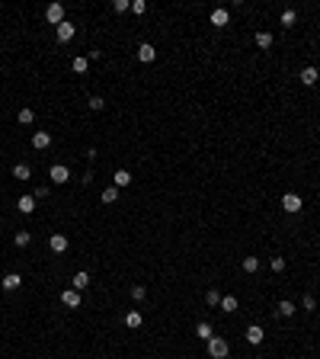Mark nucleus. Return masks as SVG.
<instances>
[{
    "instance_id": "1",
    "label": "nucleus",
    "mask_w": 320,
    "mask_h": 359,
    "mask_svg": "<svg viewBox=\"0 0 320 359\" xmlns=\"http://www.w3.org/2000/svg\"><path fill=\"white\" fill-rule=\"evenodd\" d=\"M205 350H208V356H212V359H228V353H230V347H228L224 337H212V340L205 343Z\"/></svg>"
},
{
    "instance_id": "2",
    "label": "nucleus",
    "mask_w": 320,
    "mask_h": 359,
    "mask_svg": "<svg viewBox=\"0 0 320 359\" xmlns=\"http://www.w3.org/2000/svg\"><path fill=\"white\" fill-rule=\"evenodd\" d=\"M301 205H304V202H301V196H298V193H285L282 196V208L288 215H298V212H301Z\"/></svg>"
},
{
    "instance_id": "3",
    "label": "nucleus",
    "mask_w": 320,
    "mask_h": 359,
    "mask_svg": "<svg viewBox=\"0 0 320 359\" xmlns=\"http://www.w3.org/2000/svg\"><path fill=\"white\" fill-rule=\"evenodd\" d=\"M45 19H48L51 26H61V23H64V6H61V3H48V6H45Z\"/></svg>"
},
{
    "instance_id": "4",
    "label": "nucleus",
    "mask_w": 320,
    "mask_h": 359,
    "mask_svg": "<svg viewBox=\"0 0 320 359\" xmlns=\"http://www.w3.org/2000/svg\"><path fill=\"white\" fill-rule=\"evenodd\" d=\"M54 29H58V42L64 45V42H71V39H74L77 26H74V23H67V19H64V23H61V26H54Z\"/></svg>"
},
{
    "instance_id": "5",
    "label": "nucleus",
    "mask_w": 320,
    "mask_h": 359,
    "mask_svg": "<svg viewBox=\"0 0 320 359\" xmlns=\"http://www.w3.org/2000/svg\"><path fill=\"white\" fill-rule=\"evenodd\" d=\"M0 286H3V292H16V289L23 286V276H19V273H6Z\"/></svg>"
},
{
    "instance_id": "6",
    "label": "nucleus",
    "mask_w": 320,
    "mask_h": 359,
    "mask_svg": "<svg viewBox=\"0 0 320 359\" xmlns=\"http://www.w3.org/2000/svg\"><path fill=\"white\" fill-rule=\"evenodd\" d=\"M48 177H51V183H67V180H71V170H67L64 164H54L48 170Z\"/></svg>"
},
{
    "instance_id": "7",
    "label": "nucleus",
    "mask_w": 320,
    "mask_h": 359,
    "mask_svg": "<svg viewBox=\"0 0 320 359\" xmlns=\"http://www.w3.org/2000/svg\"><path fill=\"white\" fill-rule=\"evenodd\" d=\"M243 337H247V343L260 347V343H263V327H260V324H250V327L243 330Z\"/></svg>"
},
{
    "instance_id": "8",
    "label": "nucleus",
    "mask_w": 320,
    "mask_h": 359,
    "mask_svg": "<svg viewBox=\"0 0 320 359\" xmlns=\"http://www.w3.org/2000/svg\"><path fill=\"white\" fill-rule=\"evenodd\" d=\"M298 77H301L304 87H314L317 80H320V71H317V67H301V74H298Z\"/></svg>"
},
{
    "instance_id": "9",
    "label": "nucleus",
    "mask_w": 320,
    "mask_h": 359,
    "mask_svg": "<svg viewBox=\"0 0 320 359\" xmlns=\"http://www.w3.org/2000/svg\"><path fill=\"white\" fill-rule=\"evenodd\" d=\"M138 58L144 61V64H151V61L157 58V49H154L151 42H141V45H138Z\"/></svg>"
},
{
    "instance_id": "10",
    "label": "nucleus",
    "mask_w": 320,
    "mask_h": 359,
    "mask_svg": "<svg viewBox=\"0 0 320 359\" xmlns=\"http://www.w3.org/2000/svg\"><path fill=\"white\" fill-rule=\"evenodd\" d=\"M48 247L54 250V254H64V250H67V238H64L61 231H54L51 238H48Z\"/></svg>"
},
{
    "instance_id": "11",
    "label": "nucleus",
    "mask_w": 320,
    "mask_h": 359,
    "mask_svg": "<svg viewBox=\"0 0 320 359\" xmlns=\"http://www.w3.org/2000/svg\"><path fill=\"white\" fill-rule=\"evenodd\" d=\"M87 286H90V273H87V269H80V273H74V279H71V289H77V292H84Z\"/></svg>"
},
{
    "instance_id": "12",
    "label": "nucleus",
    "mask_w": 320,
    "mask_h": 359,
    "mask_svg": "<svg viewBox=\"0 0 320 359\" xmlns=\"http://www.w3.org/2000/svg\"><path fill=\"white\" fill-rule=\"evenodd\" d=\"M48 145H51V135L48 132H32V148H36V151H45Z\"/></svg>"
},
{
    "instance_id": "13",
    "label": "nucleus",
    "mask_w": 320,
    "mask_h": 359,
    "mask_svg": "<svg viewBox=\"0 0 320 359\" xmlns=\"http://www.w3.org/2000/svg\"><path fill=\"white\" fill-rule=\"evenodd\" d=\"M61 302H64L67 308H80V292L77 289H64V292H61Z\"/></svg>"
},
{
    "instance_id": "14",
    "label": "nucleus",
    "mask_w": 320,
    "mask_h": 359,
    "mask_svg": "<svg viewBox=\"0 0 320 359\" xmlns=\"http://www.w3.org/2000/svg\"><path fill=\"white\" fill-rule=\"evenodd\" d=\"M228 23H230V13H228V10H221V6H218V10H212V26L224 29Z\"/></svg>"
},
{
    "instance_id": "15",
    "label": "nucleus",
    "mask_w": 320,
    "mask_h": 359,
    "mask_svg": "<svg viewBox=\"0 0 320 359\" xmlns=\"http://www.w3.org/2000/svg\"><path fill=\"white\" fill-rule=\"evenodd\" d=\"M16 208H19L23 215H32V212H36V196H19Z\"/></svg>"
},
{
    "instance_id": "16",
    "label": "nucleus",
    "mask_w": 320,
    "mask_h": 359,
    "mask_svg": "<svg viewBox=\"0 0 320 359\" xmlns=\"http://www.w3.org/2000/svg\"><path fill=\"white\" fill-rule=\"evenodd\" d=\"M195 337H199V340H212V337H215V330H212V324H205V321H199V324H195Z\"/></svg>"
},
{
    "instance_id": "17",
    "label": "nucleus",
    "mask_w": 320,
    "mask_h": 359,
    "mask_svg": "<svg viewBox=\"0 0 320 359\" xmlns=\"http://www.w3.org/2000/svg\"><path fill=\"white\" fill-rule=\"evenodd\" d=\"M125 324H128L132 330H138L141 324H144V317H141V311H138V308H135V311H128V314H125Z\"/></svg>"
},
{
    "instance_id": "18",
    "label": "nucleus",
    "mask_w": 320,
    "mask_h": 359,
    "mask_svg": "<svg viewBox=\"0 0 320 359\" xmlns=\"http://www.w3.org/2000/svg\"><path fill=\"white\" fill-rule=\"evenodd\" d=\"M13 177L16 180H32V167L29 164H16L13 167Z\"/></svg>"
},
{
    "instance_id": "19",
    "label": "nucleus",
    "mask_w": 320,
    "mask_h": 359,
    "mask_svg": "<svg viewBox=\"0 0 320 359\" xmlns=\"http://www.w3.org/2000/svg\"><path fill=\"white\" fill-rule=\"evenodd\" d=\"M295 311H298V308H295V305H291L288 299H285V302H278L275 314H278V317H291V314H295Z\"/></svg>"
},
{
    "instance_id": "20",
    "label": "nucleus",
    "mask_w": 320,
    "mask_h": 359,
    "mask_svg": "<svg viewBox=\"0 0 320 359\" xmlns=\"http://www.w3.org/2000/svg\"><path fill=\"white\" fill-rule=\"evenodd\" d=\"M112 183H115V189L128 186V183H132V173H128V170H115V177H112Z\"/></svg>"
},
{
    "instance_id": "21",
    "label": "nucleus",
    "mask_w": 320,
    "mask_h": 359,
    "mask_svg": "<svg viewBox=\"0 0 320 359\" xmlns=\"http://www.w3.org/2000/svg\"><path fill=\"white\" fill-rule=\"evenodd\" d=\"M278 23H282V26H285V29H291V26H295V23H298V13H295V10H285V13H282V16H278Z\"/></svg>"
},
{
    "instance_id": "22",
    "label": "nucleus",
    "mask_w": 320,
    "mask_h": 359,
    "mask_svg": "<svg viewBox=\"0 0 320 359\" xmlns=\"http://www.w3.org/2000/svg\"><path fill=\"white\" fill-rule=\"evenodd\" d=\"M71 67H74V71H77V74H87V67H90V58H84V55H77V58H74V61H71Z\"/></svg>"
},
{
    "instance_id": "23",
    "label": "nucleus",
    "mask_w": 320,
    "mask_h": 359,
    "mask_svg": "<svg viewBox=\"0 0 320 359\" xmlns=\"http://www.w3.org/2000/svg\"><path fill=\"white\" fill-rule=\"evenodd\" d=\"M218 308L230 314V311H237V299H234V295H221V305H218Z\"/></svg>"
},
{
    "instance_id": "24",
    "label": "nucleus",
    "mask_w": 320,
    "mask_h": 359,
    "mask_svg": "<svg viewBox=\"0 0 320 359\" xmlns=\"http://www.w3.org/2000/svg\"><path fill=\"white\" fill-rule=\"evenodd\" d=\"M272 42H275L272 32H256V45H260V49H272Z\"/></svg>"
},
{
    "instance_id": "25",
    "label": "nucleus",
    "mask_w": 320,
    "mask_h": 359,
    "mask_svg": "<svg viewBox=\"0 0 320 359\" xmlns=\"http://www.w3.org/2000/svg\"><path fill=\"white\" fill-rule=\"evenodd\" d=\"M99 199H103L106 205H112V202L119 199V189H115V186H106V189H103V196H99Z\"/></svg>"
},
{
    "instance_id": "26",
    "label": "nucleus",
    "mask_w": 320,
    "mask_h": 359,
    "mask_svg": "<svg viewBox=\"0 0 320 359\" xmlns=\"http://www.w3.org/2000/svg\"><path fill=\"white\" fill-rule=\"evenodd\" d=\"M243 269H247V273H256V269H260V256H243Z\"/></svg>"
},
{
    "instance_id": "27",
    "label": "nucleus",
    "mask_w": 320,
    "mask_h": 359,
    "mask_svg": "<svg viewBox=\"0 0 320 359\" xmlns=\"http://www.w3.org/2000/svg\"><path fill=\"white\" fill-rule=\"evenodd\" d=\"M13 241H16V247H29L32 234H29V231H16V238H13Z\"/></svg>"
},
{
    "instance_id": "28",
    "label": "nucleus",
    "mask_w": 320,
    "mask_h": 359,
    "mask_svg": "<svg viewBox=\"0 0 320 359\" xmlns=\"http://www.w3.org/2000/svg\"><path fill=\"white\" fill-rule=\"evenodd\" d=\"M87 106H90L93 112H99V109L106 106V100H103V97H90V100H87Z\"/></svg>"
},
{
    "instance_id": "29",
    "label": "nucleus",
    "mask_w": 320,
    "mask_h": 359,
    "mask_svg": "<svg viewBox=\"0 0 320 359\" xmlns=\"http://www.w3.org/2000/svg\"><path fill=\"white\" fill-rule=\"evenodd\" d=\"M132 299H135V302H144V299H147V289H144V286H132Z\"/></svg>"
},
{
    "instance_id": "30",
    "label": "nucleus",
    "mask_w": 320,
    "mask_h": 359,
    "mask_svg": "<svg viewBox=\"0 0 320 359\" xmlns=\"http://www.w3.org/2000/svg\"><path fill=\"white\" fill-rule=\"evenodd\" d=\"M205 302H208V305H212V308H215V305H221V292H218V289H208V295H205Z\"/></svg>"
},
{
    "instance_id": "31",
    "label": "nucleus",
    "mask_w": 320,
    "mask_h": 359,
    "mask_svg": "<svg viewBox=\"0 0 320 359\" xmlns=\"http://www.w3.org/2000/svg\"><path fill=\"white\" fill-rule=\"evenodd\" d=\"M269 266L275 269V273H285V256H272V260H269Z\"/></svg>"
},
{
    "instance_id": "32",
    "label": "nucleus",
    "mask_w": 320,
    "mask_h": 359,
    "mask_svg": "<svg viewBox=\"0 0 320 359\" xmlns=\"http://www.w3.org/2000/svg\"><path fill=\"white\" fill-rule=\"evenodd\" d=\"M32 119H36V112H32L29 106H26V109H19V122H23V125H29Z\"/></svg>"
},
{
    "instance_id": "33",
    "label": "nucleus",
    "mask_w": 320,
    "mask_h": 359,
    "mask_svg": "<svg viewBox=\"0 0 320 359\" xmlns=\"http://www.w3.org/2000/svg\"><path fill=\"white\" fill-rule=\"evenodd\" d=\"M112 10H115V13H125V10H132V3H128V0H115Z\"/></svg>"
},
{
    "instance_id": "34",
    "label": "nucleus",
    "mask_w": 320,
    "mask_h": 359,
    "mask_svg": "<svg viewBox=\"0 0 320 359\" xmlns=\"http://www.w3.org/2000/svg\"><path fill=\"white\" fill-rule=\"evenodd\" d=\"M144 10H147V3H144V0H135V3H132V13H135V16H141Z\"/></svg>"
},
{
    "instance_id": "35",
    "label": "nucleus",
    "mask_w": 320,
    "mask_h": 359,
    "mask_svg": "<svg viewBox=\"0 0 320 359\" xmlns=\"http://www.w3.org/2000/svg\"><path fill=\"white\" fill-rule=\"evenodd\" d=\"M301 308L304 311H314L317 308V305H314V295H304V299H301Z\"/></svg>"
}]
</instances>
